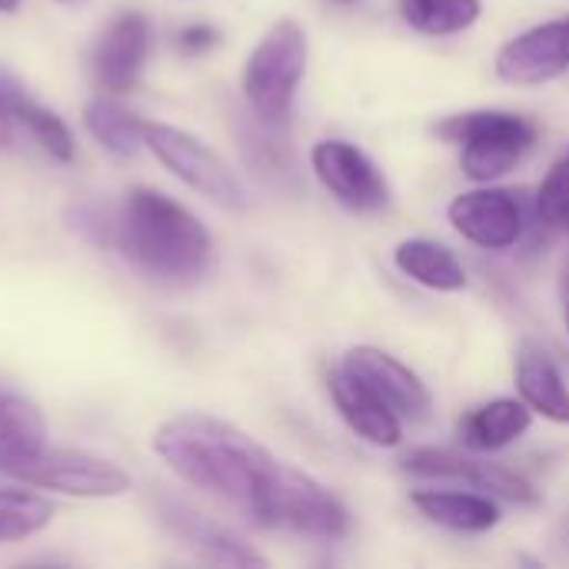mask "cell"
<instances>
[{
    "label": "cell",
    "mask_w": 569,
    "mask_h": 569,
    "mask_svg": "<svg viewBox=\"0 0 569 569\" xmlns=\"http://www.w3.org/2000/svg\"><path fill=\"white\" fill-rule=\"evenodd\" d=\"M153 450L190 487L223 500L257 527H273L287 463L240 427L207 413H180L153 433Z\"/></svg>",
    "instance_id": "6da1fadb"
},
{
    "label": "cell",
    "mask_w": 569,
    "mask_h": 569,
    "mask_svg": "<svg viewBox=\"0 0 569 569\" xmlns=\"http://www.w3.org/2000/svg\"><path fill=\"white\" fill-rule=\"evenodd\" d=\"M120 253L150 280L187 287L197 283L213 253L207 227L173 197L153 187H133L117 210Z\"/></svg>",
    "instance_id": "7a4b0ae2"
},
{
    "label": "cell",
    "mask_w": 569,
    "mask_h": 569,
    "mask_svg": "<svg viewBox=\"0 0 569 569\" xmlns=\"http://www.w3.org/2000/svg\"><path fill=\"white\" fill-rule=\"evenodd\" d=\"M307 33L297 20H277L253 47L243 67V97L263 127H287L297 87L307 73Z\"/></svg>",
    "instance_id": "3957f363"
},
{
    "label": "cell",
    "mask_w": 569,
    "mask_h": 569,
    "mask_svg": "<svg viewBox=\"0 0 569 569\" xmlns=\"http://www.w3.org/2000/svg\"><path fill=\"white\" fill-rule=\"evenodd\" d=\"M440 133L463 147V170L470 180L490 183L513 170L537 143V127L510 110H470L450 117Z\"/></svg>",
    "instance_id": "277c9868"
},
{
    "label": "cell",
    "mask_w": 569,
    "mask_h": 569,
    "mask_svg": "<svg viewBox=\"0 0 569 569\" xmlns=\"http://www.w3.org/2000/svg\"><path fill=\"white\" fill-rule=\"evenodd\" d=\"M143 147L173 177H180L187 187H193L210 203H217L223 210H243L247 207V193H243V183L237 180V173L227 167V160L217 150H210L193 133L170 127V123H147L143 127Z\"/></svg>",
    "instance_id": "5b68a950"
},
{
    "label": "cell",
    "mask_w": 569,
    "mask_h": 569,
    "mask_svg": "<svg viewBox=\"0 0 569 569\" xmlns=\"http://www.w3.org/2000/svg\"><path fill=\"white\" fill-rule=\"evenodd\" d=\"M17 483L53 490L63 497H80V500H107L130 490V477L117 463L67 447H47L43 453H37L20 470Z\"/></svg>",
    "instance_id": "8992f818"
},
{
    "label": "cell",
    "mask_w": 569,
    "mask_h": 569,
    "mask_svg": "<svg viewBox=\"0 0 569 569\" xmlns=\"http://www.w3.org/2000/svg\"><path fill=\"white\" fill-rule=\"evenodd\" d=\"M313 173L320 183L350 210L357 213H373L390 203V187L377 163L347 140H320L310 153Z\"/></svg>",
    "instance_id": "52a82bcc"
},
{
    "label": "cell",
    "mask_w": 569,
    "mask_h": 569,
    "mask_svg": "<svg viewBox=\"0 0 569 569\" xmlns=\"http://www.w3.org/2000/svg\"><path fill=\"white\" fill-rule=\"evenodd\" d=\"M403 473L423 477V480H450V483H467L487 497H500L520 507L540 503V493L533 490L530 480L520 473L500 467V463H483L477 457H463L457 450H413L403 457Z\"/></svg>",
    "instance_id": "ba28073f"
},
{
    "label": "cell",
    "mask_w": 569,
    "mask_h": 569,
    "mask_svg": "<svg viewBox=\"0 0 569 569\" xmlns=\"http://www.w3.org/2000/svg\"><path fill=\"white\" fill-rule=\"evenodd\" d=\"M273 527L320 540H340L350 533V513L320 480L287 463L273 503Z\"/></svg>",
    "instance_id": "9c48e42d"
},
{
    "label": "cell",
    "mask_w": 569,
    "mask_h": 569,
    "mask_svg": "<svg viewBox=\"0 0 569 569\" xmlns=\"http://www.w3.org/2000/svg\"><path fill=\"white\" fill-rule=\"evenodd\" d=\"M447 217L460 237L483 250H510L527 233V213L520 203V193L513 190H470L453 197L447 207Z\"/></svg>",
    "instance_id": "30bf717a"
},
{
    "label": "cell",
    "mask_w": 569,
    "mask_h": 569,
    "mask_svg": "<svg viewBox=\"0 0 569 569\" xmlns=\"http://www.w3.org/2000/svg\"><path fill=\"white\" fill-rule=\"evenodd\" d=\"M569 70V17L547 20L510 43L500 47L497 53V73L507 83L517 87H533L557 80Z\"/></svg>",
    "instance_id": "8fae6325"
},
{
    "label": "cell",
    "mask_w": 569,
    "mask_h": 569,
    "mask_svg": "<svg viewBox=\"0 0 569 569\" xmlns=\"http://www.w3.org/2000/svg\"><path fill=\"white\" fill-rule=\"evenodd\" d=\"M150 57V20L140 10L117 13L93 47V77L107 93H127Z\"/></svg>",
    "instance_id": "7c38bea8"
},
{
    "label": "cell",
    "mask_w": 569,
    "mask_h": 569,
    "mask_svg": "<svg viewBox=\"0 0 569 569\" xmlns=\"http://www.w3.org/2000/svg\"><path fill=\"white\" fill-rule=\"evenodd\" d=\"M157 517L183 547H190L197 557L210 563H220V567H263L267 563L250 543H243L237 533H230L207 513L193 510L180 497H160Z\"/></svg>",
    "instance_id": "4fadbf2b"
},
{
    "label": "cell",
    "mask_w": 569,
    "mask_h": 569,
    "mask_svg": "<svg viewBox=\"0 0 569 569\" xmlns=\"http://www.w3.org/2000/svg\"><path fill=\"white\" fill-rule=\"evenodd\" d=\"M347 373H353L357 380H363L373 393H380L400 417L407 420H427L430 417V390L427 383L397 357H390L387 350L377 347H353L343 363Z\"/></svg>",
    "instance_id": "5bb4252c"
},
{
    "label": "cell",
    "mask_w": 569,
    "mask_h": 569,
    "mask_svg": "<svg viewBox=\"0 0 569 569\" xmlns=\"http://www.w3.org/2000/svg\"><path fill=\"white\" fill-rule=\"evenodd\" d=\"M327 387H330L333 407L340 410V417L350 423V430L357 437H363L373 447H397L400 443V437H403L400 413L380 393H373L363 380H357L353 373L337 367V370H330Z\"/></svg>",
    "instance_id": "9a60e30c"
},
{
    "label": "cell",
    "mask_w": 569,
    "mask_h": 569,
    "mask_svg": "<svg viewBox=\"0 0 569 569\" xmlns=\"http://www.w3.org/2000/svg\"><path fill=\"white\" fill-rule=\"evenodd\" d=\"M47 450V423L40 407L10 390L0 387V473L17 480L20 470Z\"/></svg>",
    "instance_id": "2e32d148"
},
{
    "label": "cell",
    "mask_w": 569,
    "mask_h": 569,
    "mask_svg": "<svg viewBox=\"0 0 569 569\" xmlns=\"http://www.w3.org/2000/svg\"><path fill=\"white\" fill-rule=\"evenodd\" d=\"M517 390L523 403L553 423H569V387L560 367L537 343H523L517 353Z\"/></svg>",
    "instance_id": "e0dca14e"
},
{
    "label": "cell",
    "mask_w": 569,
    "mask_h": 569,
    "mask_svg": "<svg viewBox=\"0 0 569 569\" xmlns=\"http://www.w3.org/2000/svg\"><path fill=\"white\" fill-rule=\"evenodd\" d=\"M533 423V410L523 400H493L467 413L460 423V440L473 453H497L520 440Z\"/></svg>",
    "instance_id": "ac0fdd59"
},
{
    "label": "cell",
    "mask_w": 569,
    "mask_h": 569,
    "mask_svg": "<svg viewBox=\"0 0 569 569\" xmlns=\"http://www.w3.org/2000/svg\"><path fill=\"white\" fill-rule=\"evenodd\" d=\"M413 507L437 527L457 533H487L500 523V507L487 493H457V490H420Z\"/></svg>",
    "instance_id": "d6986e66"
},
{
    "label": "cell",
    "mask_w": 569,
    "mask_h": 569,
    "mask_svg": "<svg viewBox=\"0 0 569 569\" xmlns=\"http://www.w3.org/2000/svg\"><path fill=\"white\" fill-rule=\"evenodd\" d=\"M0 93H3V103L13 117V123H20L30 140L50 157V160H60V163H70L73 153H77V143H73V133L70 127L47 107H40L37 100H30L23 93L20 83H13L10 77H0Z\"/></svg>",
    "instance_id": "ffe728a7"
},
{
    "label": "cell",
    "mask_w": 569,
    "mask_h": 569,
    "mask_svg": "<svg viewBox=\"0 0 569 569\" xmlns=\"http://www.w3.org/2000/svg\"><path fill=\"white\" fill-rule=\"evenodd\" d=\"M397 267L430 287V290H440V293H457L467 287V270L463 263L453 257V250H447L443 243H433V240H403L393 253Z\"/></svg>",
    "instance_id": "44dd1931"
},
{
    "label": "cell",
    "mask_w": 569,
    "mask_h": 569,
    "mask_svg": "<svg viewBox=\"0 0 569 569\" xmlns=\"http://www.w3.org/2000/svg\"><path fill=\"white\" fill-rule=\"evenodd\" d=\"M83 127L90 137L113 157H133L143 147V127L147 120L117 103L113 97H93L83 103Z\"/></svg>",
    "instance_id": "7402d4cb"
},
{
    "label": "cell",
    "mask_w": 569,
    "mask_h": 569,
    "mask_svg": "<svg viewBox=\"0 0 569 569\" xmlns=\"http://www.w3.org/2000/svg\"><path fill=\"white\" fill-rule=\"evenodd\" d=\"M403 20L430 37H450L477 23L480 0H400Z\"/></svg>",
    "instance_id": "603a6c76"
},
{
    "label": "cell",
    "mask_w": 569,
    "mask_h": 569,
    "mask_svg": "<svg viewBox=\"0 0 569 569\" xmlns=\"http://www.w3.org/2000/svg\"><path fill=\"white\" fill-rule=\"evenodd\" d=\"M53 520L50 500L20 487H0V543L37 537Z\"/></svg>",
    "instance_id": "cb8c5ba5"
},
{
    "label": "cell",
    "mask_w": 569,
    "mask_h": 569,
    "mask_svg": "<svg viewBox=\"0 0 569 569\" xmlns=\"http://www.w3.org/2000/svg\"><path fill=\"white\" fill-rule=\"evenodd\" d=\"M537 213L547 227L553 230H567L569 233V157L557 160L547 173V180L540 183L537 193Z\"/></svg>",
    "instance_id": "d4e9b609"
},
{
    "label": "cell",
    "mask_w": 569,
    "mask_h": 569,
    "mask_svg": "<svg viewBox=\"0 0 569 569\" xmlns=\"http://www.w3.org/2000/svg\"><path fill=\"white\" fill-rule=\"evenodd\" d=\"M70 227L80 230L93 243H113V237H117V213H110L100 203H77L70 210Z\"/></svg>",
    "instance_id": "484cf974"
},
{
    "label": "cell",
    "mask_w": 569,
    "mask_h": 569,
    "mask_svg": "<svg viewBox=\"0 0 569 569\" xmlns=\"http://www.w3.org/2000/svg\"><path fill=\"white\" fill-rule=\"evenodd\" d=\"M210 47H217V30L207 23H193L180 33V50L183 53H207Z\"/></svg>",
    "instance_id": "4316f807"
},
{
    "label": "cell",
    "mask_w": 569,
    "mask_h": 569,
    "mask_svg": "<svg viewBox=\"0 0 569 569\" xmlns=\"http://www.w3.org/2000/svg\"><path fill=\"white\" fill-rule=\"evenodd\" d=\"M560 303H563V323L569 330V257L563 260V270H560Z\"/></svg>",
    "instance_id": "83f0119b"
},
{
    "label": "cell",
    "mask_w": 569,
    "mask_h": 569,
    "mask_svg": "<svg viewBox=\"0 0 569 569\" xmlns=\"http://www.w3.org/2000/svg\"><path fill=\"white\" fill-rule=\"evenodd\" d=\"M17 7H20V0H0V10H3V13H13Z\"/></svg>",
    "instance_id": "f1b7e54d"
},
{
    "label": "cell",
    "mask_w": 569,
    "mask_h": 569,
    "mask_svg": "<svg viewBox=\"0 0 569 569\" xmlns=\"http://www.w3.org/2000/svg\"><path fill=\"white\" fill-rule=\"evenodd\" d=\"M337 3H357V0H337Z\"/></svg>",
    "instance_id": "f546056e"
},
{
    "label": "cell",
    "mask_w": 569,
    "mask_h": 569,
    "mask_svg": "<svg viewBox=\"0 0 569 569\" xmlns=\"http://www.w3.org/2000/svg\"><path fill=\"white\" fill-rule=\"evenodd\" d=\"M60 3H77V0H60Z\"/></svg>",
    "instance_id": "4dcf8cb0"
},
{
    "label": "cell",
    "mask_w": 569,
    "mask_h": 569,
    "mask_svg": "<svg viewBox=\"0 0 569 569\" xmlns=\"http://www.w3.org/2000/svg\"><path fill=\"white\" fill-rule=\"evenodd\" d=\"M567 543H569V533H567Z\"/></svg>",
    "instance_id": "1f68e13d"
}]
</instances>
